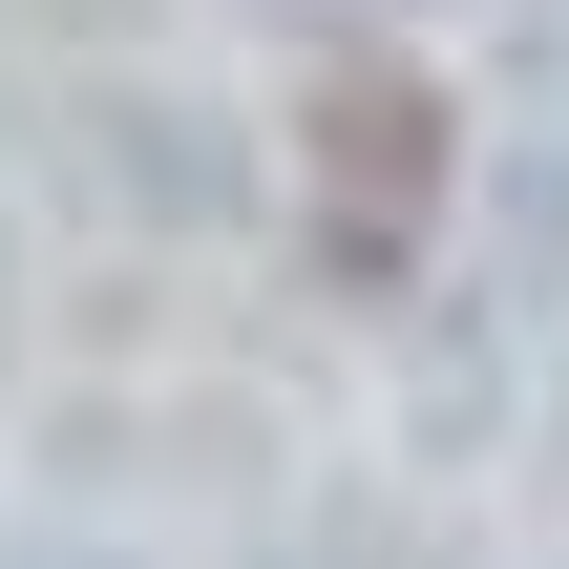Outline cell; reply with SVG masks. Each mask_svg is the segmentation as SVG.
Segmentation results:
<instances>
[{"instance_id": "obj_1", "label": "cell", "mask_w": 569, "mask_h": 569, "mask_svg": "<svg viewBox=\"0 0 569 569\" xmlns=\"http://www.w3.org/2000/svg\"><path fill=\"white\" fill-rule=\"evenodd\" d=\"M296 169H317V253H338V274H422L443 169H465V106H443L401 42H338L317 106H296Z\"/></svg>"}]
</instances>
